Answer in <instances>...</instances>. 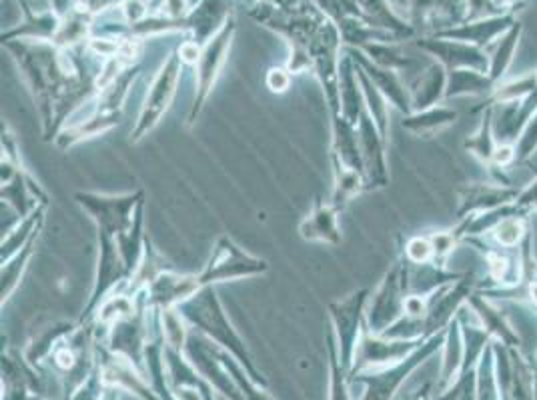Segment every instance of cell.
I'll use <instances>...</instances> for the list:
<instances>
[{"label":"cell","mask_w":537,"mask_h":400,"mask_svg":"<svg viewBox=\"0 0 537 400\" xmlns=\"http://www.w3.org/2000/svg\"><path fill=\"white\" fill-rule=\"evenodd\" d=\"M495 236L501 244H515L521 236V224L517 220H505L495 228Z\"/></svg>","instance_id":"obj_1"},{"label":"cell","mask_w":537,"mask_h":400,"mask_svg":"<svg viewBox=\"0 0 537 400\" xmlns=\"http://www.w3.org/2000/svg\"><path fill=\"white\" fill-rule=\"evenodd\" d=\"M409 256L415 260V262H421V260H427V256L431 254V246L427 240H421V238H415L409 242V248H407Z\"/></svg>","instance_id":"obj_2"},{"label":"cell","mask_w":537,"mask_h":400,"mask_svg":"<svg viewBox=\"0 0 537 400\" xmlns=\"http://www.w3.org/2000/svg\"><path fill=\"white\" fill-rule=\"evenodd\" d=\"M489 262H491V274H493V278H501L503 276V272H505V268H507V262H505V258H501V256H489Z\"/></svg>","instance_id":"obj_3"},{"label":"cell","mask_w":537,"mask_h":400,"mask_svg":"<svg viewBox=\"0 0 537 400\" xmlns=\"http://www.w3.org/2000/svg\"><path fill=\"white\" fill-rule=\"evenodd\" d=\"M493 158H495V162L505 164V162H509V160L513 158V148H511V146H499V148L493 152Z\"/></svg>","instance_id":"obj_4"},{"label":"cell","mask_w":537,"mask_h":400,"mask_svg":"<svg viewBox=\"0 0 537 400\" xmlns=\"http://www.w3.org/2000/svg\"><path fill=\"white\" fill-rule=\"evenodd\" d=\"M143 14H145V8H143V4H141V2H137V0H134V2H128V4H126V16H128L130 20H139Z\"/></svg>","instance_id":"obj_5"},{"label":"cell","mask_w":537,"mask_h":400,"mask_svg":"<svg viewBox=\"0 0 537 400\" xmlns=\"http://www.w3.org/2000/svg\"><path fill=\"white\" fill-rule=\"evenodd\" d=\"M181 58H183L185 62H197V58H199V48H197L195 44H185V46L181 48Z\"/></svg>","instance_id":"obj_6"},{"label":"cell","mask_w":537,"mask_h":400,"mask_svg":"<svg viewBox=\"0 0 537 400\" xmlns=\"http://www.w3.org/2000/svg\"><path fill=\"white\" fill-rule=\"evenodd\" d=\"M405 306H407V310L409 312H413V314H417V312H421L423 310V302L419 300V298H407V302H405Z\"/></svg>","instance_id":"obj_7"},{"label":"cell","mask_w":537,"mask_h":400,"mask_svg":"<svg viewBox=\"0 0 537 400\" xmlns=\"http://www.w3.org/2000/svg\"><path fill=\"white\" fill-rule=\"evenodd\" d=\"M531 294H533V298L537 300V284H531Z\"/></svg>","instance_id":"obj_8"}]
</instances>
